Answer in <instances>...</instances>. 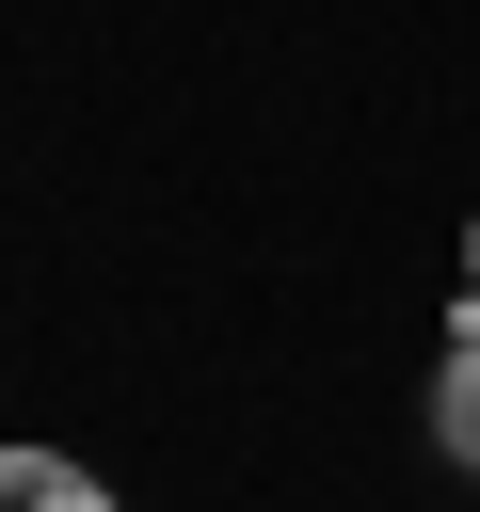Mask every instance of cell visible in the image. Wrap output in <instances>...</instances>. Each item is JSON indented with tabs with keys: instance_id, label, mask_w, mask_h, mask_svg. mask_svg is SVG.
Returning a JSON list of instances; mask_svg holds the SVG:
<instances>
[{
	"instance_id": "7a4b0ae2",
	"label": "cell",
	"mask_w": 480,
	"mask_h": 512,
	"mask_svg": "<svg viewBox=\"0 0 480 512\" xmlns=\"http://www.w3.org/2000/svg\"><path fill=\"white\" fill-rule=\"evenodd\" d=\"M0 512H112V496H96L64 448H0Z\"/></svg>"
},
{
	"instance_id": "3957f363",
	"label": "cell",
	"mask_w": 480,
	"mask_h": 512,
	"mask_svg": "<svg viewBox=\"0 0 480 512\" xmlns=\"http://www.w3.org/2000/svg\"><path fill=\"white\" fill-rule=\"evenodd\" d=\"M464 304H480V224H464Z\"/></svg>"
},
{
	"instance_id": "6da1fadb",
	"label": "cell",
	"mask_w": 480,
	"mask_h": 512,
	"mask_svg": "<svg viewBox=\"0 0 480 512\" xmlns=\"http://www.w3.org/2000/svg\"><path fill=\"white\" fill-rule=\"evenodd\" d=\"M432 448H448V464L480 480V304L448 320V368H432Z\"/></svg>"
}]
</instances>
